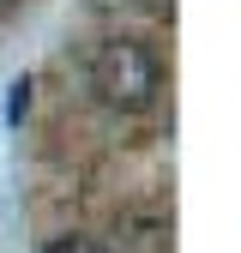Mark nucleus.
I'll return each mask as SVG.
<instances>
[{"mask_svg": "<svg viewBox=\"0 0 241 253\" xmlns=\"http://www.w3.org/2000/svg\"><path fill=\"white\" fill-rule=\"evenodd\" d=\"M127 247L133 253H169V223H157V217H133V223H127Z\"/></svg>", "mask_w": 241, "mask_h": 253, "instance_id": "nucleus-2", "label": "nucleus"}, {"mask_svg": "<svg viewBox=\"0 0 241 253\" xmlns=\"http://www.w3.org/2000/svg\"><path fill=\"white\" fill-rule=\"evenodd\" d=\"M90 90L109 103V109H151L157 103V90H163V67H157V54H151L139 37H109L97 42V54H90Z\"/></svg>", "mask_w": 241, "mask_h": 253, "instance_id": "nucleus-1", "label": "nucleus"}, {"mask_svg": "<svg viewBox=\"0 0 241 253\" xmlns=\"http://www.w3.org/2000/svg\"><path fill=\"white\" fill-rule=\"evenodd\" d=\"M42 253H109L103 241H90V235H60V241H48Z\"/></svg>", "mask_w": 241, "mask_h": 253, "instance_id": "nucleus-3", "label": "nucleus"}]
</instances>
